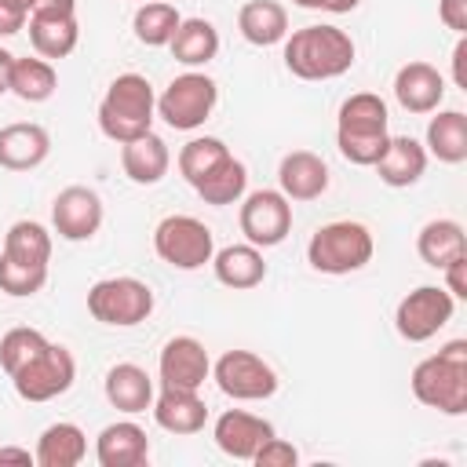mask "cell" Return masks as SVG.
<instances>
[{
	"label": "cell",
	"mask_w": 467,
	"mask_h": 467,
	"mask_svg": "<svg viewBox=\"0 0 467 467\" xmlns=\"http://www.w3.org/2000/svg\"><path fill=\"white\" fill-rule=\"evenodd\" d=\"M387 102L372 91H358L343 99L336 135H387Z\"/></svg>",
	"instance_id": "obj_30"
},
{
	"label": "cell",
	"mask_w": 467,
	"mask_h": 467,
	"mask_svg": "<svg viewBox=\"0 0 467 467\" xmlns=\"http://www.w3.org/2000/svg\"><path fill=\"white\" fill-rule=\"evenodd\" d=\"M157 376H161V387L201 390L204 379L212 376V358H208V350H204L201 339H193V336H171L161 347Z\"/></svg>",
	"instance_id": "obj_12"
},
{
	"label": "cell",
	"mask_w": 467,
	"mask_h": 467,
	"mask_svg": "<svg viewBox=\"0 0 467 467\" xmlns=\"http://www.w3.org/2000/svg\"><path fill=\"white\" fill-rule=\"evenodd\" d=\"M212 270H215V281L234 288V292H248L255 285H263L266 277V259L255 244H226L212 255Z\"/></svg>",
	"instance_id": "obj_23"
},
{
	"label": "cell",
	"mask_w": 467,
	"mask_h": 467,
	"mask_svg": "<svg viewBox=\"0 0 467 467\" xmlns=\"http://www.w3.org/2000/svg\"><path fill=\"white\" fill-rule=\"evenodd\" d=\"M427 153H434L441 164H463L467 161V113L463 109H441L427 124Z\"/></svg>",
	"instance_id": "obj_29"
},
{
	"label": "cell",
	"mask_w": 467,
	"mask_h": 467,
	"mask_svg": "<svg viewBox=\"0 0 467 467\" xmlns=\"http://www.w3.org/2000/svg\"><path fill=\"white\" fill-rule=\"evenodd\" d=\"M212 438L219 445V452H226L230 460H248L259 452V445L266 438H274V423L255 416V412H244V409H226L215 427H212Z\"/></svg>",
	"instance_id": "obj_14"
},
{
	"label": "cell",
	"mask_w": 467,
	"mask_h": 467,
	"mask_svg": "<svg viewBox=\"0 0 467 467\" xmlns=\"http://www.w3.org/2000/svg\"><path fill=\"white\" fill-rule=\"evenodd\" d=\"M179 22H182V15L175 11V4H168V0H150V4H142V7L135 11L131 29H135L139 44L164 47V44L171 40V33L179 29Z\"/></svg>",
	"instance_id": "obj_34"
},
{
	"label": "cell",
	"mask_w": 467,
	"mask_h": 467,
	"mask_svg": "<svg viewBox=\"0 0 467 467\" xmlns=\"http://www.w3.org/2000/svg\"><path fill=\"white\" fill-rule=\"evenodd\" d=\"M77 379V361L62 343H47L29 365H22L18 372H11L15 394L26 401H51L58 394H66Z\"/></svg>",
	"instance_id": "obj_10"
},
{
	"label": "cell",
	"mask_w": 467,
	"mask_h": 467,
	"mask_svg": "<svg viewBox=\"0 0 467 467\" xmlns=\"http://www.w3.org/2000/svg\"><path fill=\"white\" fill-rule=\"evenodd\" d=\"M427 171V150L423 142H416L412 135H390L383 157L376 161V175L379 182L394 186V190H405V186H416Z\"/></svg>",
	"instance_id": "obj_20"
},
{
	"label": "cell",
	"mask_w": 467,
	"mask_h": 467,
	"mask_svg": "<svg viewBox=\"0 0 467 467\" xmlns=\"http://www.w3.org/2000/svg\"><path fill=\"white\" fill-rule=\"evenodd\" d=\"M29 40L40 58H66L80 40L77 15H29Z\"/></svg>",
	"instance_id": "obj_28"
},
{
	"label": "cell",
	"mask_w": 467,
	"mask_h": 467,
	"mask_svg": "<svg viewBox=\"0 0 467 467\" xmlns=\"http://www.w3.org/2000/svg\"><path fill=\"white\" fill-rule=\"evenodd\" d=\"M354 40L339 26H303L285 36V66L299 80H336L354 66Z\"/></svg>",
	"instance_id": "obj_1"
},
{
	"label": "cell",
	"mask_w": 467,
	"mask_h": 467,
	"mask_svg": "<svg viewBox=\"0 0 467 467\" xmlns=\"http://www.w3.org/2000/svg\"><path fill=\"white\" fill-rule=\"evenodd\" d=\"M102 390H106V401L117 409V412H146L153 405V379L142 365H131V361H120L106 372L102 379Z\"/></svg>",
	"instance_id": "obj_21"
},
{
	"label": "cell",
	"mask_w": 467,
	"mask_h": 467,
	"mask_svg": "<svg viewBox=\"0 0 467 467\" xmlns=\"http://www.w3.org/2000/svg\"><path fill=\"white\" fill-rule=\"evenodd\" d=\"M219 102V84L208 73H179L171 84L157 95V117L175 131H197Z\"/></svg>",
	"instance_id": "obj_5"
},
{
	"label": "cell",
	"mask_w": 467,
	"mask_h": 467,
	"mask_svg": "<svg viewBox=\"0 0 467 467\" xmlns=\"http://www.w3.org/2000/svg\"><path fill=\"white\" fill-rule=\"evenodd\" d=\"M452 310H456V299L445 288L420 285L409 296H401V303L394 310V328L409 343H427L452 321Z\"/></svg>",
	"instance_id": "obj_9"
},
{
	"label": "cell",
	"mask_w": 467,
	"mask_h": 467,
	"mask_svg": "<svg viewBox=\"0 0 467 467\" xmlns=\"http://www.w3.org/2000/svg\"><path fill=\"white\" fill-rule=\"evenodd\" d=\"M51 226L62 241H91L102 226V197L91 186H66L51 201Z\"/></svg>",
	"instance_id": "obj_13"
},
{
	"label": "cell",
	"mask_w": 467,
	"mask_h": 467,
	"mask_svg": "<svg viewBox=\"0 0 467 467\" xmlns=\"http://www.w3.org/2000/svg\"><path fill=\"white\" fill-rule=\"evenodd\" d=\"M438 18L452 29V33H467V0H438Z\"/></svg>",
	"instance_id": "obj_41"
},
{
	"label": "cell",
	"mask_w": 467,
	"mask_h": 467,
	"mask_svg": "<svg viewBox=\"0 0 467 467\" xmlns=\"http://www.w3.org/2000/svg\"><path fill=\"white\" fill-rule=\"evenodd\" d=\"M372 234L365 223L358 219H336V223H325L314 230L310 244H306V263L317 270V274H332V277H343V274H354L361 266L372 263Z\"/></svg>",
	"instance_id": "obj_4"
},
{
	"label": "cell",
	"mask_w": 467,
	"mask_h": 467,
	"mask_svg": "<svg viewBox=\"0 0 467 467\" xmlns=\"http://www.w3.org/2000/svg\"><path fill=\"white\" fill-rule=\"evenodd\" d=\"M153 252L171 270H201L215 255V237L197 215H164L153 230Z\"/></svg>",
	"instance_id": "obj_7"
},
{
	"label": "cell",
	"mask_w": 467,
	"mask_h": 467,
	"mask_svg": "<svg viewBox=\"0 0 467 467\" xmlns=\"http://www.w3.org/2000/svg\"><path fill=\"white\" fill-rule=\"evenodd\" d=\"M36 463L40 467H77L84 456H88V438L77 423H51L44 427V434L36 438Z\"/></svg>",
	"instance_id": "obj_27"
},
{
	"label": "cell",
	"mask_w": 467,
	"mask_h": 467,
	"mask_svg": "<svg viewBox=\"0 0 467 467\" xmlns=\"http://www.w3.org/2000/svg\"><path fill=\"white\" fill-rule=\"evenodd\" d=\"M95 460L102 467H142L150 460V438H146V431L139 423L117 420V423L99 431Z\"/></svg>",
	"instance_id": "obj_19"
},
{
	"label": "cell",
	"mask_w": 467,
	"mask_h": 467,
	"mask_svg": "<svg viewBox=\"0 0 467 467\" xmlns=\"http://www.w3.org/2000/svg\"><path fill=\"white\" fill-rule=\"evenodd\" d=\"M416 252L427 266L441 270L449 266L452 259L467 255V237H463V226L456 219H431L420 234H416Z\"/></svg>",
	"instance_id": "obj_26"
},
{
	"label": "cell",
	"mask_w": 467,
	"mask_h": 467,
	"mask_svg": "<svg viewBox=\"0 0 467 467\" xmlns=\"http://www.w3.org/2000/svg\"><path fill=\"white\" fill-rule=\"evenodd\" d=\"M277 186L288 201H317L328 190V164L314 150H292L277 164Z\"/></svg>",
	"instance_id": "obj_16"
},
{
	"label": "cell",
	"mask_w": 467,
	"mask_h": 467,
	"mask_svg": "<svg viewBox=\"0 0 467 467\" xmlns=\"http://www.w3.org/2000/svg\"><path fill=\"white\" fill-rule=\"evenodd\" d=\"M463 58H467V40L460 36L456 47H452V80L456 88H467V73H463Z\"/></svg>",
	"instance_id": "obj_45"
},
{
	"label": "cell",
	"mask_w": 467,
	"mask_h": 467,
	"mask_svg": "<svg viewBox=\"0 0 467 467\" xmlns=\"http://www.w3.org/2000/svg\"><path fill=\"white\" fill-rule=\"evenodd\" d=\"M237 29L248 44L255 47H270L281 44L288 36V11L277 0H248L237 11Z\"/></svg>",
	"instance_id": "obj_24"
},
{
	"label": "cell",
	"mask_w": 467,
	"mask_h": 467,
	"mask_svg": "<svg viewBox=\"0 0 467 467\" xmlns=\"http://www.w3.org/2000/svg\"><path fill=\"white\" fill-rule=\"evenodd\" d=\"M168 164H171V153H168V142L153 131L131 139L120 146V168L124 175L135 182V186H153L168 175Z\"/></svg>",
	"instance_id": "obj_22"
},
{
	"label": "cell",
	"mask_w": 467,
	"mask_h": 467,
	"mask_svg": "<svg viewBox=\"0 0 467 467\" xmlns=\"http://www.w3.org/2000/svg\"><path fill=\"white\" fill-rule=\"evenodd\" d=\"M47 343H51V339H47L40 328H26V325L7 328V332L0 336V365H4V372H7V376L18 372V368L29 365Z\"/></svg>",
	"instance_id": "obj_36"
},
{
	"label": "cell",
	"mask_w": 467,
	"mask_h": 467,
	"mask_svg": "<svg viewBox=\"0 0 467 467\" xmlns=\"http://www.w3.org/2000/svg\"><path fill=\"white\" fill-rule=\"evenodd\" d=\"M175 62L197 69V66H208L215 55H219V29L208 22V18H182L179 29L171 33L168 40Z\"/></svg>",
	"instance_id": "obj_25"
},
{
	"label": "cell",
	"mask_w": 467,
	"mask_h": 467,
	"mask_svg": "<svg viewBox=\"0 0 467 467\" xmlns=\"http://www.w3.org/2000/svg\"><path fill=\"white\" fill-rule=\"evenodd\" d=\"M412 394L420 405L438 409L445 416L467 412V339H449L438 354L423 358L412 376Z\"/></svg>",
	"instance_id": "obj_2"
},
{
	"label": "cell",
	"mask_w": 467,
	"mask_h": 467,
	"mask_svg": "<svg viewBox=\"0 0 467 467\" xmlns=\"http://www.w3.org/2000/svg\"><path fill=\"white\" fill-rule=\"evenodd\" d=\"M441 270H445V292H449L452 299H467V255L452 259V263L441 266Z\"/></svg>",
	"instance_id": "obj_40"
},
{
	"label": "cell",
	"mask_w": 467,
	"mask_h": 467,
	"mask_svg": "<svg viewBox=\"0 0 467 467\" xmlns=\"http://www.w3.org/2000/svg\"><path fill=\"white\" fill-rule=\"evenodd\" d=\"M212 379L215 387L234 398V401H263L277 394V372L270 361H263L252 350H226L219 354V361L212 365Z\"/></svg>",
	"instance_id": "obj_8"
},
{
	"label": "cell",
	"mask_w": 467,
	"mask_h": 467,
	"mask_svg": "<svg viewBox=\"0 0 467 467\" xmlns=\"http://www.w3.org/2000/svg\"><path fill=\"white\" fill-rule=\"evenodd\" d=\"M223 157H230V150H226L223 139H215V135H197V139H190V142L179 150V171H182V179H186L190 186H197Z\"/></svg>",
	"instance_id": "obj_35"
},
{
	"label": "cell",
	"mask_w": 467,
	"mask_h": 467,
	"mask_svg": "<svg viewBox=\"0 0 467 467\" xmlns=\"http://www.w3.org/2000/svg\"><path fill=\"white\" fill-rule=\"evenodd\" d=\"M296 7H306V11H328V15H350L361 0H292Z\"/></svg>",
	"instance_id": "obj_43"
},
{
	"label": "cell",
	"mask_w": 467,
	"mask_h": 467,
	"mask_svg": "<svg viewBox=\"0 0 467 467\" xmlns=\"http://www.w3.org/2000/svg\"><path fill=\"white\" fill-rule=\"evenodd\" d=\"M150 409H153L157 427L168 434H197L204 431V420H208L204 398L197 390H179V387H161Z\"/></svg>",
	"instance_id": "obj_18"
},
{
	"label": "cell",
	"mask_w": 467,
	"mask_h": 467,
	"mask_svg": "<svg viewBox=\"0 0 467 467\" xmlns=\"http://www.w3.org/2000/svg\"><path fill=\"white\" fill-rule=\"evenodd\" d=\"M394 99L409 113H434L445 99V77L431 62H405L394 73Z\"/></svg>",
	"instance_id": "obj_15"
},
{
	"label": "cell",
	"mask_w": 467,
	"mask_h": 467,
	"mask_svg": "<svg viewBox=\"0 0 467 467\" xmlns=\"http://www.w3.org/2000/svg\"><path fill=\"white\" fill-rule=\"evenodd\" d=\"M29 15H77V0H33Z\"/></svg>",
	"instance_id": "obj_44"
},
{
	"label": "cell",
	"mask_w": 467,
	"mask_h": 467,
	"mask_svg": "<svg viewBox=\"0 0 467 467\" xmlns=\"http://www.w3.org/2000/svg\"><path fill=\"white\" fill-rule=\"evenodd\" d=\"M11 62H15V55L7 47H0V95L11 91Z\"/></svg>",
	"instance_id": "obj_47"
},
{
	"label": "cell",
	"mask_w": 467,
	"mask_h": 467,
	"mask_svg": "<svg viewBox=\"0 0 467 467\" xmlns=\"http://www.w3.org/2000/svg\"><path fill=\"white\" fill-rule=\"evenodd\" d=\"M7 4H15V7H22L26 15H29V7H33V0H7Z\"/></svg>",
	"instance_id": "obj_48"
},
{
	"label": "cell",
	"mask_w": 467,
	"mask_h": 467,
	"mask_svg": "<svg viewBox=\"0 0 467 467\" xmlns=\"http://www.w3.org/2000/svg\"><path fill=\"white\" fill-rule=\"evenodd\" d=\"M153 117H157V95L142 73H120L109 80V88L99 102V128L109 142L124 146V142L153 131Z\"/></svg>",
	"instance_id": "obj_3"
},
{
	"label": "cell",
	"mask_w": 467,
	"mask_h": 467,
	"mask_svg": "<svg viewBox=\"0 0 467 467\" xmlns=\"http://www.w3.org/2000/svg\"><path fill=\"white\" fill-rule=\"evenodd\" d=\"M26 22H29V15H26L22 7H15V4L0 0V36H15Z\"/></svg>",
	"instance_id": "obj_42"
},
{
	"label": "cell",
	"mask_w": 467,
	"mask_h": 467,
	"mask_svg": "<svg viewBox=\"0 0 467 467\" xmlns=\"http://www.w3.org/2000/svg\"><path fill=\"white\" fill-rule=\"evenodd\" d=\"M292 230V201L281 190H252L241 204V234L255 248H274Z\"/></svg>",
	"instance_id": "obj_11"
},
{
	"label": "cell",
	"mask_w": 467,
	"mask_h": 467,
	"mask_svg": "<svg viewBox=\"0 0 467 467\" xmlns=\"http://www.w3.org/2000/svg\"><path fill=\"white\" fill-rule=\"evenodd\" d=\"M193 190H197V197H201L204 204H215V208L237 204V201L244 197V190H248V168L230 153V157H223Z\"/></svg>",
	"instance_id": "obj_31"
},
{
	"label": "cell",
	"mask_w": 467,
	"mask_h": 467,
	"mask_svg": "<svg viewBox=\"0 0 467 467\" xmlns=\"http://www.w3.org/2000/svg\"><path fill=\"white\" fill-rule=\"evenodd\" d=\"M0 463H22V467H29V463H36V456L29 449H18V445H0Z\"/></svg>",
	"instance_id": "obj_46"
},
{
	"label": "cell",
	"mask_w": 467,
	"mask_h": 467,
	"mask_svg": "<svg viewBox=\"0 0 467 467\" xmlns=\"http://www.w3.org/2000/svg\"><path fill=\"white\" fill-rule=\"evenodd\" d=\"M44 285H47V263H22L0 252V292L26 299V296H36Z\"/></svg>",
	"instance_id": "obj_37"
},
{
	"label": "cell",
	"mask_w": 467,
	"mask_h": 467,
	"mask_svg": "<svg viewBox=\"0 0 467 467\" xmlns=\"http://www.w3.org/2000/svg\"><path fill=\"white\" fill-rule=\"evenodd\" d=\"M88 314L109 328L142 325L153 314V288L139 277H102L88 288Z\"/></svg>",
	"instance_id": "obj_6"
},
{
	"label": "cell",
	"mask_w": 467,
	"mask_h": 467,
	"mask_svg": "<svg viewBox=\"0 0 467 467\" xmlns=\"http://www.w3.org/2000/svg\"><path fill=\"white\" fill-rule=\"evenodd\" d=\"M252 463L255 467H296L299 463V449L292 445V441H285V438H266L263 445H259V452L252 456Z\"/></svg>",
	"instance_id": "obj_39"
},
{
	"label": "cell",
	"mask_w": 467,
	"mask_h": 467,
	"mask_svg": "<svg viewBox=\"0 0 467 467\" xmlns=\"http://www.w3.org/2000/svg\"><path fill=\"white\" fill-rule=\"evenodd\" d=\"M387 142H390V135H336V146H339L343 161H350L358 168H376Z\"/></svg>",
	"instance_id": "obj_38"
},
{
	"label": "cell",
	"mask_w": 467,
	"mask_h": 467,
	"mask_svg": "<svg viewBox=\"0 0 467 467\" xmlns=\"http://www.w3.org/2000/svg\"><path fill=\"white\" fill-rule=\"evenodd\" d=\"M58 88V73L47 58H18L11 62V95L22 102H47Z\"/></svg>",
	"instance_id": "obj_32"
},
{
	"label": "cell",
	"mask_w": 467,
	"mask_h": 467,
	"mask_svg": "<svg viewBox=\"0 0 467 467\" xmlns=\"http://www.w3.org/2000/svg\"><path fill=\"white\" fill-rule=\"evenodd\" d=\"M51 153V135L47 128L33 120H18L0 128V168L7 171H33L47 161Z\"/></svg>",
	"instance_id": "obj_17"
},
{
	"label": "cell",
	"mask_w": 467,
	"mask_h": 467,
	"mask_svg": "<svg viewBox=\"0 0 467 467\" xmlns=\"http://www.w3.org/2000/svg\"><path fill=\"white\" fill-rule=\"evenodd\" d=\"M4 255L22 263H47L51 259V234L36 219H18L4 234Z\"/></svg>",
	"instance_id": "obj_33"
}]
</instances>
